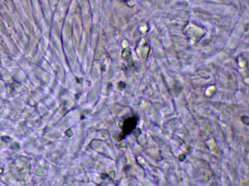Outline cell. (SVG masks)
Masks as SVG:
<instances>
[{
    "label": "cell",
    "mask_w": 249,
    "mask_h": 186,
    "mask_svg": "<svg viewBox=\"0 0 249 186\" xmlns=\"http://www.w3.org/2000/svg\"><path fill=\"white\" fill-rule=\"evenodd\" d=\"M138 122V119L135 116L128 118L123 124V130L120 134L119 140L122 139L126 135L129 134L135 128Z\"/></svg>",
    "instance_id": "6da1fadb"
}]
</instances>
